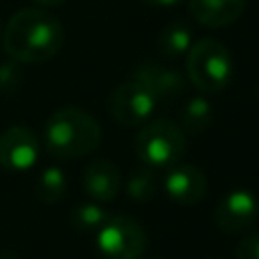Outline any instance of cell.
I'll list each match as a JSON object with an SVG mask.
<instances>
[{"mask_svg":"<svg viewBox=\"0 0 259 259\" xmlns=\"http://www.w3.org/2000/svg\"><path fill=\"white\" fill-rule=\"evenodd\" d=\"M63 42L65 28L61 20L42 8L14 12L2 32L6 55L18 63H45L61 51Z\"/></svg>","mask_w":259,"mask_h":259,"instance_id":"cell-1","label":"cell"},{"mask_svg":"<svg viewBox=\"0 0 259 259\" xmlns=\"http://www.w3.org/2000/svg\"><path fill=\"white\" fill-rule=\"evenodd\" d=\"M101 127L93 115L79 107H61L45 123L42 146L59 160L83 158L97 150Z\"/></svg>","mask_w":259,"mask_h":259,"instance_id":"cell-2","label":"cell"},{"mask_svg":"<svg viewBox=\"0 0 259 259\" xmlns=\"http://www.w3.org/2000/svg\"><path fill=\"white\" fill-rule=\"evenodd\" d=\"M186 73L196 89L217 93L231 83L235 75V61L223 42L214 38H200L192 42L186 53Z\"/></svg>","mask_w":259,"mask_h":259,"instance_id":"cell-3","label":"cell"},{"mask_svg":"<svg viewBox=\"0 0 259 259\" xmlns=\"http://www.w3.org/2000/svg\"><path fill=\"white\" fill-rule=\"evenodd\" d=\"M186 138L178 123L166 117L148 121L136 138V154L148 168H170L182 160Z\"/></svg>","mask_w":259,"mask_h":259,"instance_id":"cell-4","label":"cell"},{"mask_svg":"<svg viewBox=\"0 0 259 259\" xmlns=\"http://www.w3.org/2000/svg\"><path fill=\"white\" fill-rule=\"evenodd\" d=\"M95 247L103 259H140L148 247V235L136 219L109 214L95 233Z\"/></svg>","mask_w":259,"mask_h":259,"instance_id":"cell-5","label":"cell"},{"mask_svg":"<svg viewBox=\"0 0 259 259\" xmlns=\"http://www.w3.org/2000/svg\"><path fill=\"white\" fill-rule=\"evenodd\" d=\"M156 105H158L156 97L132 77L119 83L111 91L109 101H107L111 117L123 125H138L146 121L154 113Z\"/></svg>","mask_w":259,"mask_h":259,"instance_id":"cell-6","label":"cell"},{"mask_svg":"<svg viewBox=\"0 0 259 259\" xmlns=\"http://www.w3.org/2000/svg\"><path fill=\"white\" fill-rule=\"evenodd\" d=\"M257 219H259V200L251 190L245 188L227 192L214 208L217 227L227 235L247 231L249 227L255 225Z\"/></svg>","mask_w":259,"mask_h":259,"instance_id":"cell-7","label":"cell"},{"mask_svg":"<svg viewBox=\"0 0 259 259\" xmlns=\"http://www.w3.org/2000/svg\"><path fill=\"white\" fill-rule=\"evenodd\" d=\"M40 140L26 125H12L0 134V166L12 172L28 170L36 164Z\"/></svg>","mask_w":259,"mask_h":259,"instance_id":"cell-8","label":"cell"},{"mask_svg":"<svg viewBox=\"0 0 259 259\" xmlns=\"http://www.w3.org/2000/svg\"><path fill=\"white\" fill-rule=\"evenodd\" d=\"M166 194L178 204H196L204 198L206 178L204 174L190 164H174L164 176Z\"/></svg>","mask_w":259,"mask_h":259,"instance_id":"cell-9","label":"cell"},{"mask_svg":"<svg viewBox=\"0 0 259 259\" xmlns=\"http://www.w3.org/2000/svg\"><path fill=\"white\" fill-rule=\"evenodd\" d=\"M132 79L142 83L154 97L156 101H168L178 97L184 91V77L160 63H142L134 73Z\"/></svg>","mask_w":259,"mask_h":259,"instance_id":"cell-10","label":"cell"},{"mask_svg":"<svg viewBox=\"0 0 259 259\" xmlns=\"http://www.w3.org/2000/svg\"><path fill=\"white\" fill-rule=\"evenodd\" d=\"M83 188L95 202H109L121 190V172L109 160H93L83 172Z\"/></svg>","mask_w":259,"mask_h":259,"instance_id":"cell-11","label":"cell"},{"mask_svg":"<svg viewBox=\"0 0 259 259\" xmlns=\"http://www.w3.org/2000/svg\"><path fill=\"white\" fill-rule=\"evenodd\" d=\"M247 0H188V10L196 22L208 28H223L239 20Z\"/></svg>","mask_w":259,"mask_h":259,"instance_id":"cell-12","label":"cell"},{"mask_svg":"<svg viewBox=\"0 0 259 259\" xmlns=\"http://www.w3.org/2000/svg\"><path fill=\"white\" fill-rule=\"evenodd\" d=\"M156 47H158V53L164 57L184 55L192 47V28L180 20L170 22L160 30L156 38Z\"/></svg>","mask_w":259,"mask_h":259,"instance_id":"cell-13","label":"cell"},{"mask_svg":"<svg viewBox=\"0 0 259 259\" xmlns=\"http://www.w3.org/2000/svg\"><path fill=\"white\" fill-rule=\"evenodd\" d=\"M212 123V105L206 97L196 95L186 101L180 115V127L186 134H200Z\"/></svg>","mask_w":259,"mask_h":259,"instance_id":"cell-14","label":"cell"},{"mask_svg":"<svg viewBox=\"0 0 259 259\" xmlns=\"http://www.w3.org/2000/svg\"><path fill=\"white\" fill-rule=\"evenodd\" d=\"M158 186H160V182H158L154 168L142 166L130 174V178L125 182V192L136 202H148L156 196Z\"/></svg>","mask_w":259,"mask_h":259,"instance_id":"cell-15","label":"cell"},{"mask_svg":"<svg viewBox=\"0 0 259 259\" xmlns=\"http://www.w3.org/2000/svg\"><path fill=\"white\" fill-rule=\"evenodd\" d=\"M65 192H67L65 172L59 166L45 168L36 180V196L47 204H55L65 196Z\"/></svg>","mask_w":259,"mask_h":259,"instance_id":"cell-16","label":"cell"},{"mask_svg":"<svg viewBox=\"0 0 259 259\" xmlns=\"http://www.w3.org/2000/svg\"><path fill=\"white\" fill-rule=\"evenodd\" d=\"M107 219L109 212L99 202H81L71 212V223L81 233H97Z\"/></svg>","mask_w":259,"mask_h":259,"instance_id":"cell-17","label":"cell"},{"mask_svg":"<svg viewBox=\"0 0 259 259\" xmlns=\"http://www.w3.org/2000/svg\"><path fill=\"white\" fill-rule=\"evenodd\" d=\"M22 81H24L22 63H18L14 59L0 61V93H12V91H16Z\"/></svg>","mask_w":259,"mask_h":259,"instance_id":"cell-18","label":"cell"},{"mask_svg":"<svg viewBox=\"0 0 259 259\" xmlns=\"http://www.w3.org/2000/svg\"><path fill=\"white\" fill-rule=\"evenodd\" d=\"M235 259H259V231H255L239 241Z\"/></svg>","mask_w":259,"mask_h":259,"instance_id":"cell-19","label":"cell"},{"mask_svg":"<svg viewBox=\"0 0 259 259\" xmlns=\"http://www.w3.org/2000/svg\"><path fill=\"white\" fill-rule=\"evenodd\" d=\"M144 4H150V6H158V8H168V6H176L180 4L182 0H142Z\"/></svg>","mask_w":259,"mask_h":259,"instance_id":"cell-20","label":"cell"},{"mask_svg":"<svg viewBox=\"0 0 259 259\" xmlns=\"http://www.w3.org/2000/svg\"><path fill=\"white\" fill-rule=\"evenodd\" d=\"M32 2H36V4H40V6H59V4H63L65 0H32Z\"/></svg>","mask_w":259,"mask_h":259,"instance_id":"cell-21","label":"cell"},{"mask_svg":"<svg viewBox=\"0 0 259 259\" xmlns=\"http://www.w3.org/2000/svg\"><path fill=\"white\" fill-rule=\"evenodd\" d=\"M0 259H20L14 251H0Z\"/></svg>","mask_w":259,"mask_h":259,"instance_id":"cell-22","label":"cell"},{"mask_svg":"<svg viewBox=\"0 0 259 259\" xmlns=\"http://www.w3.org/2000/svg\"><path fill=\"white\" fill-rule=\"evenodd\" d=\"M257 97H259V83H257Z\"/></svg>","mask_w":259,"mask_h":259,"instance_id":"cell-23","label":"cell"}]
</instances>
